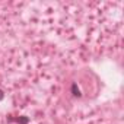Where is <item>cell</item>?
<instances>
[{
	"label": "cell",
	"mask_w": 124,
	"mask_h": 124,
	"mask_svg": "<svg viewBox=\"0 0 124 124\" xmlns=\"http://www.w3.org/2000/svg\"><path fill=\"white\" fill-rule=\"evenodd\" d=\"M31 120H29V117H26V115H21V117H8V123H16V124H28Z\"/></svg>",
	"instance_id": "cell-1"
},
{
	"label": "cell",
	"mask_w": 124,
	"mask_h": 124,
	"mask_svg": "<svg viewBox=\"0 0 124 124\" xmlns=\"http://www.w3.org/2000/svg\"><path fill=\"white\" fill-rule=\"evenodd\" d=\"M70 91H72V95H73L75 98H80V96H82V92H80V89H79V86H78V83H76V82H75V83H72Z\"/></svg>",
	"instance_id": "cell-2"
},
{
	"label": "cell",
	"mask_w": 124,
	"mask_h": 124,
	"mask_svg": "<svg viewBox=\"0 0 124 124\" xmlns=\"http://www.w3.org/2000/svg\"><path fill=\"white\" fill-rule=\"evenodd\" d=\"M3 99H5V91L0 88V101H3Z\"/></svg>",
	"instance_id": "cell-3"
}]
</instances>
